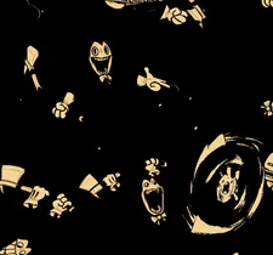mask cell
Masks as SVG:
<instances>
[{
	"label": "cell",
	"mask_w": 273,
	"mask_h": 255,
	"mask_svg": "<svg viewBox=\"0 0 273 255\" xmlns=\"http://www.w3.org/2000/svg\"><path fill=\"white\" fill-rule=\"evenodd\" d=\"M98 185V181L96 179L94 178L91 174H89L86 178L84 179V181L80 184V186H79V189H84V191H87V192H91L92 189H95L96 186Z\"/></svg>",
	"instance_id": "cell-6"
},
{
	"label": "cell",
	"mask_w": 273,
	"mask_h": 255,
	"mask_svg": "<svg viewBox=\"0 0 273 255\" xmlns=\"http://www.w3.org/2000/svg\"><path fill=\"white\" fill-rule=\"evenodd\" d=\"M50 192L46 191L44 187H39V186H34L28 192L27 198L23 202V205L26 208H31V209H35L39 205V202L43 200L46 196H49Z\"/></svg>",
	"instance_id": "cell-4"
},
{
	"label": "cell",
	"mask_w": 273,
	"mask_h": 255,
	"mask_svg": "<svg viewBox=\"0 0 273 255\" xmlns=\"http://www.w3.org/2000/svg\"><path fill=\"white\" fill-rule=\"evenodd\" d=\"M170 12H171V15L175 17V16H177V15L181 13V9L177 7V6H174V7H170Z\"/></svg>",
	"instance_id": "cell-14"
},
{
	"label": "cell",
	"mask_w": 273,
	"mask_h": 255,
	"mask_svg": "<svg viewBox=\"0 0 273 255\" xmlns=\"http://www.w3.org/2000/svg\"><path fill=\"white\" fill-rule=\"evenodd\" d=\"M188 2H189V4H193V5H194V2H196V0H188Z\"/></svg>",
	"instance_id": "cell-17"
},
{
	"label": "cell",
	"mask_w": 273,
	"mask_h": 255,
	"mask_svg": "<svg viewBox=\"0 0 273 255\" xmlns=\"http://www.w3.org/2000/svg\"><path fill=\"white\" fill-rule=\"evenodd\" d=\"M270 1L271 0H261V4L263 7H270Z\"/></svg>",
	"instance_id": "cell-16"
},
{
	"label": "cell",
	"mask_w": 273,
	"mask_h": 255,
	"mask_svg": "<svg viewBox=\"0 0 273 255\" xmlns=\"http://www.w3.org/2000/svg\"><path fill=\"white\" fill-rule=\"evenodd\" d=\"M142 198L147 210L152 215H159L164 211V189L157 184L154 178L142 182Z\"/></svg>",
	"instance_id": "cell-1"
},
{
	"label": "cell",
	"mask_w": 273,
	"mask_h": 255,
	"mask_svg": "<svg viewBox=\"0 0 273 255\" xmlns=\"http://www.w3.org/2000/svg\"><path fill=\"white\" fill-rule=\"evenodd\" d=\"M55 108H56L57 111H60V113H61V119H65L66 117H67V114H68V112H69V107L66 106L62 101H58V102L55 105Z\"/></svg>",
	"instance_id": "cell-7"
},
{
	"label": "cell",
	"mask_w": 273,
	"mask_h": 255,
	"mask_svg": "<svg viewBox=\"0 0 273 255\" xmlns=\"http://www.w3.org/2000/svg\"><path fill=\"white\" fill-rule=\"evenodd\" d=\"M187 12H188V16H191L196 22H203V17L200 16V13L197 11L194 7H191V9H187Z\"/></svg>",
	"instance_id": "cell-8"
},
{
	"label": "cell",
	"mask_w": 273,
	"mask_h": 255,
	"mask_svg": "<svg viewBox=\"0 0 273 255\" xmlns=\"http://www.w3.org/2000/svg\"><path fill=\"white\" fill-rule=\"evenodd\" d=\"M74 100H76V95L73 94V92H71V91H68L67 94L65 95V97H63V100H62V102L65 103L66 106H71L73 102H74Z\"/></svg>",
	"instance_id": "cell-9"
},
{
	"label": "cell",
	"mask_w": 273,
	"mask_h": 255,
	"mask_svg": "<svg viewBox=\"0 0 273 255\" xmlns=\"http://www.w3.org/2000/svg\"><path fill=\"white\" fill-rule=\"evenodd\" d=\"M112 56L107 57H89L90 66L94 69V72L97 74L98 77L101 76H107L109 74L112 69Z\"/></svg>",
	"instance_id": "cell-3"
},
{
	"label": "cell",
	"mask_w": 273,
	"mask_h": 255,
	"mask_svg": "<svg viewBox=\"0 0 273 255\" xmlns=\"http://www.w3.org/2000/svg\"><path fill=\"white\" fill-rule=\"evenodd\" d=\"M105 2L107 4V6L114 9V10H123L125 7L124 4H120V2H115V1H112V0H105Z\"/></svg>",
	"instance_id": "cell-10"
},
{
	"label": "cell",
	"mask_w": 273,
	"mask_h": 255,
	"mask_svg": "<svg viewBox=\"0 0 273 255\" xmlns=\"http://www.w3.org/2000/svg\"><path fill=\"white\" fill-rule=\"evenodd\" d=\"M271 111L273 112V101H271Z\"/></svg>",
	"instance_id": "cell-18"
},
{
	"label": "cell",
	"mask_w": 273,
	"mask_h": 255,
	"mask_svg": "<svg viewBox=\"0 0 273 255\" xmlns=\"http://www.w3.org/2000/svg\"><path fill=\"white\" fill-rule=\"evenodd\" d=\"M169 12H170V6H169L168 4H165V9H164L163 15L160 16V20H166V18H168V15H169Z\"/></svg>",
	"instance_id": "cell-12"
},
{
	"label": "cell",
	"mask_w": 273,
	"mask_h": 255,
	"mask_svg": "<svg viewBox=\"0 0 273 255\" xmlns=\"http://www.w3.org/2000/svg\"><path fill=\"white\" fill-rule=\"evenodd\" d=\"M270 6H271V7H273V0H271V1H270Z\"/></svg>",
	"instance_id": "cell-19"
},
{
	"label": "cell",
	"mask_w": 273,
	"mask_h": 255,
	"mask_svg": "<svg viewBox=\"0 0 273 255\" xmlns=\"http://www.w3.org/2000/svg\"><path fill=\"white\" fill-rule=\"evenodd\" d=\"M31 78H32V81H33V84H34L35 90H37V91H40V90H41V84H40V81H39L38 76H37L35 73H32V74H31Z\"/></svg>",
	"instance_id": "cell-11"
},
{
	"label": "cell",
	"mask_w": 273,
	"mask_h": 255,
	"mask_svg": "<svg viewBox=\"0 0 273 255\" xmlns=\"http://www.w3.org/2000/svg\"><path fill=\"white\" fill-rule=\"evenodd\" d=\"M39 55H40V54H39V50H38L37 47H34L33 45L27 46V52H26V60H24V62L28 63L33 71L35 69V63H37V61H38V58H39Z\"/></svg>",
	"instance_id": "cell-5"
},
{
	"label": "cell",
	"mask_w": 273,
	"mask_h": 255,
	"mask_svg": "<svg viewBox=\"0 0 273 255\" xmlns=\"http://www.w3.org/2000/svg\"><path fill=\"white\" fill-rule=\"evenodd\" d=\"M175 18H176V20H177L178 22L181 23V24H182V23H186V22H187V18H186L185 16H182L181 13H180V15H177V16H175Z\"/></svg>",
	"instance_id": "cell-15"
},
{
	"label": "cell",
	"mask_w": 273,
	"mask_h": 255,
	"mask_svg": "<svg viewBox=\"0 0 273 255\" xmlns=\"http://www.w3.org/2000/svg\"><path fill=\"white\" fill-rule=\"evenodd\" d=\"M24 168L16 165H2L0 168V191L5 193V189H15L24 175Z\"/></svg>",
	"instance_id": "cell-2"
},
{
	"label": "cell",
	"mask_w": 273,
	"mask_h": 255,
	"mask_svg": "<svg viewBox=\"0 0 273 255\" xmlns=\"http://www.w3.org/2000/svg\"><path fill=\"white\" fill-rule=\"evenodd\" d=\"M136 84H137L139 86H144V85H146V77L139 76V77H137V80H136Z\"/></svg>",
	"instance_id": "cell-13"
}]
</instances>
